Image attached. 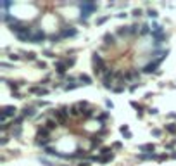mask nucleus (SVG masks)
<instances>
[{"mask_svg":"<svg viewBox=\"0 0 176 166\" xmlns=\"http://www.w3.org/2000/svg\"><path fill=\"white\" fill-rule=\"evenodd\" d=\"M78 7L81 9V16H80V23H83V24H86L88 23V17L99 9V5L95 3V2H92V0H85V2H80L78 3Z\"/></svg>","mask_w":176,"mask_h":166,"instance_id":"obj_1","label":"nucleus"},{"mask_svg":"<svg viewBox=\"0 0 176 166\" xmlns=\"http://www.w3.org/2000/svg\"><path fill=\"white\" fill-rule=\"evenodd\" d=\"M50 114H52V118L59 123V126H66V123H67V120H69V107H66V106H62V107H59V109H50Z\"/></svg>","mask_w":176,"mask_h":166,"instance_id":"obj_2","label":"nucleus"},{"mask_svg":"<svg viewBox=\"0 0 176 166\" xmlns=\"http://www.w3.org/2000/svg\"><path fill=\"white\" fill-rule=\"evenodd\" d=\"M92 64H93V73L95 74H99V76H102L109 68H107V64H105V61L102 59V55H99L97 52L92 55Z\"/></svg>","mask_w":176,"mask_h":166,"instance_id":"obj_3","label":"nucleus"},{"mask_svg":"<svg viewBox=\"0 0 176 166\" xmlns=\"http://www.w3.org/2000/svg\"><path fill=\"white\" fill-rule=\"evenodd\" d=\"M168 55H169V50L166 49V54H164L162 57H159V59H152V61H150L149 64H145V66H143V68H142L140 71H142L143 74H150V73L157 71V68H159V66L162 64V61H166V57H168Z\"/></svg>","mask_w":176,"mask_h":166,"instance_id":"obj_4","label":"nucleus"},{"mask_svg":"<svg viewBox=\"0 0 176 166\" xmlns=\"http://www.w3.org/2000/svg\"><path fill=\"white\" fill-rule=\"evenodd\" d=\"M16 114H17V109L14 106H3L2 111H0V120H2V123H7V118H12L14 120Z\"/></svg>","mask_w":176,"mask_h":166,"instance_id":"obj_5","label":"nucleus"},{"mask_svg":"<svg viewBox=\"0 0 176 166\" xmlns=\"http://www.w3.org/2000/svg\"><path fill=\"white\" fill-rule=\"evenodd\" d=\"M54 69L57 71V74H59L60 78H66V71L69 69L67 64H66V59H59V61H55V62H54Z\"/></svg>","mask_w":176,"mask_h":166,"instance_id":"obj_6","label":"nucleus"},{"mask_svg":"<svg viewBox=\"0 0 176 166\" xmlns=\"http://www.w3.org/2000/svg\"><path fill=\"white\" fill-rule=\"evenodd\" d=\"M59 33H60L62 38H74V36L78 35V29L73 28V26H66V28H60Z\"/></svg>","mask_w":176,"mask_h":166,"instance_id":"obj_7","label":"nucleus"},{"mask_svg":"<svg viewBox=\"0 0 176 166\" xmlns=\"http://www.w3.org/2000/svg\"><path fill=\"white\" fill-rule=\"evenodd\" d=\"M45 38H47V35L43 29H35L33 36H31V43H41V42H45Z\"/></svg>","mask_w":176,"mask_h":166,"instance_id":"obj_8","label":"nucleus"},{"mask_svg":"<svg viewBox=\"0 0 176 166\" xmlns=\"http://www.w3.org/2000/svg\"><path fill=\"white\" fill-rule=\"evenodd\" d=\"M140 74H142V71L130 69V71H126V81H138L140 80Z\"/></svg>","mask_w":176,"mask_h":166,"instance_id":"obj_9","label":"nucleus"},{"mask_svg":"<svg viewBox=\"0 0 176 166\" xmlns=\"http://www.w3.org/2000/svg\"><path fill=\"white\" fill-rule=\"evenodd\" d=\"M21 116H24V118H35L36 116V109L33 106H24L22 111H21Z\"/></svg>","mask_w":176,"mask_h":166,"instance_id":"obj_10","label":"nucleus"},{"mask_svg":"<svg viewBox=\"0 0 176 166\" xmlns=\"http://www.w3.org/2000/svg\"><path fill=\"white\" fill-rule=\"evenodd\" d=\"M138 151L142 154H152V152H156V146L154 144H142V146H138Z\"/></svg>","mask_w":176,"mask_h":166,"instance_id":"obj_11","label":"nucleus"},{"mask_svg":"<svg viewBox=\"0 0 176 166\" xmlns=\"http://www.w3.org/2000/svg\"><path fill=\"white\" fill-rule=\"evenodd\" d=\"M28 92H29V94H35V95H48V90L43 88L41 85H40V87H29Z\"/></svg>","mask_w":176,"mask_h":166,"instance_id":"obj_12","label":"nucleus"},{"mask_svg":"<svg viewBox=\"0 0 176 166\" xmlns=\"http://www.w3.org/2000/svg\"><path fill=\"white\" fill-rule=\"evenodd\" d=\"M50 133H52V132H50L45 125H41V126L38 128V132H36V137H38V139H50Z\"/></svg>","mask_w":176,"mask_h":166,"instance_id":"obj_13","label":"nucleus"},{"mask_svg":"<svg viewBox=\"0 0 176 166\" xmlns=\"http://www.w3.org/2000/svg\"><path fill=\"white\" fill-rule=\"evenodd\" d=\"M116 35L118 36H130L131 35V26H119L116 29Z\"/></svg>","mask_w":176,"mask_h":166,"instance_id":"obj_14","label":"nucleus"},{"mask_svg":"<svg viewBox=\"0 0 176 166\" xmlns=\"http://www.w3.org/2000/svg\"><path fill=\"white\" fill-rule=\"evenodd\" d=\"M137 158H138L140 161H152V159L157 161V159H159V154H156V152H152V154H142V152H140Z\"/></svg>","mask_w":176,"mask_h":166,"instance_id":"obj_15","label":"nucleus"},{"mask_svg":"<svg viewBox=\"0 0 176 166\" xmlns=\"http://www.w3.org/2000/svg\"><path fill=\"white\" fill-rule=\"evenodd\" d=\"M104 43L105 45H116V35H112V33H105L104 35Z\"/></svg>","mask_w":176,"mask_h":166,"instance_id":"obj_16","label":"nucleus"},{"mask_svg":"<svg viewBox=\"0 0 176 166\" xmlns=\"http://www.w3.org/2000/svg\"><path fill=\"white\" fill-rule=\"evenodd\" d=\"M69 114H71L73 118H78V116H81V114H83V111L80 109V106H78V104H73V106L69 107Z\"/></svg>","mask_w":176,"mask_h":166,"instance_id":"obj_17","label":"nucleus"},{"mask_svg":"<svg viewBox=\"0 0 176 166\" xmlns=\"http://www.w3.org/2000/svg\"><path fill=\"white\" fill-rule=\"evenodd\" d=\"M2 81H3V83H7V87L12 90V94H16V92L19 90V87H21V83H19V81H7V80H3V78H2Z\"/></svg>","mask_w":176,"mask_h":166,"instance_id":"obj_18","label":"nucleus"},{"mask_svg":"<svg viewBox=\"0 0 176 166\" xmlns=\"http://www.w3.org/2000/svg\"><path fill=\"white\" fill-rule=\"evenodd\" d=\"M45 126H47L50 132H54V130H57V128H59V123H57L54 118H48V120L45 121Z\"/></svg>","mask_w":176,"mask_h":166,"instance_id":"obj_19","label":"nucleus"},{"mask_svg":"<svg viewBox=\"0 0 176 166\" xmlns=\"http://www.w3.org/2000/svg\"><path fill=\"white\" fill-rule=\"evenodd\" d=\"M50 142H52V139H38V137H36V140H35V144H36L38 147H41V149L48 147V146H50Z\"/></svg>","mask_w":176,"mask_h":166,"instance_id":"obj_20","label":"nucleus"},{"mask_svg":"<svg viewBox=\"0 0 176 166\" xmlns=\"http://www.w3.org/2000/svg\"><path fill=\"white\" fill-rule=\"evenodd\" d=\"M130 106H131L133 109H137V116H138V118H142V116H143V107H142L137 100H131V102H130Z\"/></svg>","mask_w":176,"mask_h":166,"instance_id":"obj_21","label":"nucleus"},{"mask_svg":"<svg viewBox=\"0 0 176 166\" xmlns=\"http://www.w3.org/2000/svg\"><path fill=\"white\" fill-rule=\"evenodd\" d=\"M90 146H92V149H95V147H100V149H102V139L92 135V137H90Z\"/></svg>","mask_w":176,"mask_h":166,"instance_id":"obj_22","label":"nucleus"},{"mask_svg":"<svg viewBox=\"0 0 176 166\" xmlns=\"http://www.w3.org/2000/svg\"><path fill=\"white\" fill-rule=\"evenodd\" d=\"M150 33H152V26H150L149 23H145V24H142V26H140V35H142V36L150 35Z\"/></svg>","mask_w":176,"mask_h":166,"instance_id":"obj_23","label":"nucleus"},{"mask_svg":"<svg viewBox=\"0 0 176 166\" xmlns=\"http://www.w3.org/2000/svg\"><path fill=\"white\" fill-rule=\"evenodd\" d=\"M78 81H81V85H92V83H93V81H92V78H90L88 74H85V73L78 76Z\"/></svg>","mask_w":176,"mask_h":166,"instance_id":"obj_24","label":"nucleus"},{"mask_svg":"<svg viewBox=\"0 0 176 166\" xmlns=\"http://www.w3.org/2000/svg\"><path fill=\"white\" fill-rule=\"evenodd\" d=\"M109 118H111L109 111H102V113H99V114H97V121H100V123H105Z\"/></svg>","mask_w":176,"mask_h":166,"instance_id":"obj_25","label":"nucleus"},{"mask_svg":"<svg viewBox=\"0 0 176 166\" xmlns=\"http://www.w3.org/2000/svg\"><path fill=\"white\" fill-rule=\"evenodd\" d=\"M24 120H26V118H24V116H21V114H19V116H16V118L10 121L12 128H16V126H22V121H24Z\"/></svg>","mask_w":176,"mask_h":166,"instance_id":"obj_26","label":"nucleus"},{"mask_svg":"<svg viewBox=\"0 0 176 166\" xmlns=\"http://www.w3.org/2000/svg\"><path fill=\"white\" fill-rule=\"evenodd\" d=\"M14 5V2H10V0H2L0 2V7H2V12H9V9Z\"/></svg>","mask_w":176,"mask_h":166,"instance_id":"obj_27","label":"nucleus"},{"mask_svg":"<svg viewBox=\"0 0 176 166\" xmlns=\"http://www.w3.org/2000/svg\"><path fill=\"white\" fill-rule=\"evenodd\" d=\"M21 54H22V59H26V61H36L35 52H21Z\"/></svg>","mask_w":176,"mask_h":166,"instance_id":"obj_28","label":"nucleus"},{"mask_svg":"<svg viewBox=\"0 0 176 166\" xmlns=\"http://www.w3.org/2000/svg\"><path fill=\"white\" fill-rule=\"evenodd\" d=\"M55 152H57V149H55V147H52V146H48V147H45V149H43V154L52 156V158L55 156Z\"/></svg>","mask_w":176,"mask_h":166,"instance_id":"obj_29","label":"nucleus"},{"mask_svg":"<svg viewBox=\"0 0 176 166\" xmlns=\"http://www.w3.org/2000/svg\"><path fill=\"white\" fill-rule=\"evenodd\" d=\"M48 40H50L52 43H59V42L62 40V36H60V33H54V35L48 36Z\"/></svg>","mask_w":176,"mask_h":166,"instance_id":"obj_30","label":"nucleus"},{"mask_svg":"<svg viewBox=\"0 0 176 166\" xmlns=\"http://www.w3.org/2000/svg\"><path fill=\"white\" fill-rule=\"evenodd\" d=\"M81 118H83V120H92V118H93V109H90V107H88L86 111H83Z\"/></svg>","mask_w":176,"mask_h":166,"instance_id":"obj_31","label":"nucleus"},{"mask_svg":"<svg viewBox=\"0 0 176 166\" xmlns=\"http://www.w3.org/2000/svg\"><path fill=\"white\" fill-rule=\"evenodd\" d=\"M164 128H166V132H168V133H171V135H176V125H175V123H168Z\"/></svg>","mask_w":176,"mask_h":166,"instance_id":"obj_32","label":"nucleus"},{"mask_svg":"<svg viewBox=\"0 0 176 166\" xmlns=\"http://www.w3.org/2000/svg\"><path fill=\"white\" fill-rule=\"evenodd\" d=\"M147 16H149L150 19H157V17H159V12H157L156 9H147Z\"/></svg>","mask_w":176,"mask_h":166,"instance_id":"obj_33","label":"nucleus"},{"mask_svg":"<svg viewBox=\"0 0 176 166\" xmlns=\"http://www.w3.org/2000/svg\"><path fill=\"white\" fill-rule=\"evenodd\" d=\"M78 87H81V83H66V85H64V90L69 92V90H74V88H78Z\"/></svg>","mask_w":176,"mask_h":166,"instance_id":"obj_34","label":"nucleus"},{"mask_svg":"<svg viewBox=\"0 0 176 166\" xmlns=\"http://www.w3.org/2000/svg\"><path fill=\"white\" fill-rule=\"evenodd\" d=\"M21 135H22V128H21V126L12 128V137H14V139H19Z\"/></svg>","mask_w":176,"mask_h":166,"instance_id":"obj_35","label":"nucleus"},{"mask_svg":"<svg viewBox=\"0 0 176 166\" xmlns=\"http://www.w3.org/2000/svg\"><path fill=\"white\" fill-rule=\"evenodd\" d=\"M107 133H109V130H107V128H105V126L102 125V128H100V130H99V132L95 133V137H99V139H102V137H105Z\"/></svg>","mask_w":176,"mask_h":166,"instance_id":"obj_36","label":"nucleus"},{"mask_svg":"<svg viewBox=\"0 0 176 166\" xmlns=\"http://www.w3.org/2000/svg\"><path fill=\"white\" fill-rule=\"evenodd\" d=\"M111 19V16H102V17H97V21H95V24L97 26H100V24H104L105 21H109Z\"/></svg>","mask_w":176,"mask_h":166,"instance_id":"obj_37","label":"nucleus"},{"mask_svg":"<svg viewBox=\"0 0 176 166\" xmlns=\"http://www.w3.org/2000/svg\"><path fill=\"white\" fill-rule=\"evenodd\" d=\"M124 90H126V87H124V85H119V87H114V88H112V92H114V94H123Z\"/></svg>","mask_w":176,"mask_h":166,"instance_id":"obj_38","label":"nucleus"},{"mask_svg":"<svg viewBox=\"0 0 176 166\" xmlns=\"http://www.w3.org/2000/svg\"><path fill=\"white\" fill-rule=\"evenodd\" d=\"M142 14H143V10H142V9H133V12H131V16H133V17H140Z\"/></svg>","mask_w":176,"mask_h":166,"instance_id":"obj_39","label":"nucleus"},{"mask_svg":"<svg viewBox=\"0 0 176 166\" xmlns=\"http://www.w3.org/2000/svg\"><path fill=\"white\" fill-rule=\"evenodd\" d=\"M66 64H67V68L74 66V64H76V57H69V59H66Z\"/></svg>","mask_w":176,"mask_h":166,"instance_id":"obj_40","label":"nucleus"},{"mask_svg":"<svg viewBox=\"0 0 176 166\" xmlns=\"http://www.w3.org/2000/svg\"><path fill=\"white\" fill-rule=\"evenodd\" d=\"M9 128H12V125H10V123H2V125H0V130H2L3 133H5Z\"/></svg>","mask_w":176,"mask_h":166,"instance_id":"obj_41","label":"nucleus"},{"mask_svg":"<svg viewBox=\"0 0 176 166\" xmlns=\"http://www.w3.org/2000/svg\"><path fill=\"white\" fill-rule=\"evenodd\" d=\"M152 135H154V137H157V139H159V137H161V135H162V130H159V128H152Z\"/></svg>","mask_w":176,"mask_h":166,"instance_id":"obj_42","label":"nucleus"},{"mask_svg":"<svg viewBox=\"0 0 176 166\" xmlns=\"http://www.w3.org/2000/svg\"><path fill=\"white\" fill-rule=\"evenodd\" d=\"M40 163L45 165V166H57V165H54V163H50L48 159H45V158H40Z\"/></svg>","mask_w":176,"mask_h":166,"instance_id":"obj_43","label":"nucleus"},{"mask_svg":"<svg viewBox=\"0 0 176 166\" xmlns=\"http://www.w3.org/2000/svg\"><path fill=\"white\" fill-rule=\"evenodd\" d=\"M119 132H121V133H126V132H130V126H128V125H121V126H119Z\"/></svg>","mask_w":176,"mask_h":166,"instance_id":"obj_44","label":"nucleus"},{"mask_svg":"<svg viewBox=\"0 0 176 166\" xmlns=\"http://www.w3.org/2000/svg\"><path fill=\"white\" fill-rule=\"evenodd\" d=\"M111 147L119 151V149H123V144H121V142H112V146H111Z\"/></svg>","mask_w":176,"mask_h":166,"instance_id":"obj_45","label":"nucleus"},{"mask_svg":"<svg viewBox=\"0 0 176 166\" xmlns=\"http://www.w3.org/2000/svg\"><path fill=\"white\" fill-rule=\"evenodd\" d=\"M45 106H48V102H45V100H38L36 102V107H45Z\"/></svg>","mask_w":176,"mask_h":166,"instance_id":"obj_46","label":"nucleus"},{"mask_svg":"<svg viewBox=\"0 0 176 166\" xmlns=\"http://www.w3.org/2000/svg\"><path fill=\"white\" fill-rule=\"evenodd\" d=\"M105 106H107L109 109H114V104H112V100H111V99H107V100H105Z\"/></svg>","mask_w":176,"mask_h":166,"instance_id":"obj_47","label":"nucleus"},{"mask_svg":"<svg viewBox=\"0 0 176 166\" xmlns=\"http://www.w3.org/2000/svg\"><path fill=\"white\" fill-rule=\"evenodd\" d=\"M126 16H128L126 12H119V14H116V17H118V19H124Z\"/></svg>","mask_w":176,"mask_h":166,"instance_id":"obj_48","label":"nucleus"},{"mask_svg":"<svg viewBox=\"0 0 176 166\" xmlns=\"http://www.w3.org/2000/svg\"><path fill=\"white\" fill-rule=\"evenodd\" d=\"M36 64H38V68H40V69H45V68H47V64H45L43 61H38Z\"/></svg>","mask_w":176,"mask_h":166,"instance_id":"obj_49","label":"nucleus"},{"mask_svg":"<svg viewBox=\"0 0 176 166\" xmlns=\"http://www.w3.org/2000/svg\"><path fill=\"white\" fill-rule=\"evenodd\" d=\"M138 87H140V83H135V85H131V87H130V92H135Z\"/></svg>","mask_w":176,"mask_h":166,"instance_id":"obj_50","label":"nucleus"},{"mask_svg":"<svg viewBox=\"0 0 176 166\" xmlns=\"http://www.w3.org/2000/svg\"><path fill=\"white\" fill-rule=\"evenodd\" d=\"M157 113H159L157 107H150V109H149V114H157Z\"/></svg>","mask_w":176,"mask_h":166,"instance_id":"obj_51","label":"nucleus"},{"mask_svg":"<svg viewBox=\"0 0 176 166\" xmlns=\"http://www.w3.org/2000/svg\"><path fill=\"white\" fill-rule=\"evenodd\" d=\"M9 142V137H2V140H0V146H5Z\"/></svg>","mask_w":176,"mask_h":166,"instance_id":"obj_52","label":"nucleus"},{"mask_svg":"<svg viewBox=\"0 0 176 166\" xmlns=\"http://www.w3.org/2000/svg\"><path fill=\"white\" fill-rule=\"evenodd\" d=\"M43 54H45V55H47V57H55V55H54V54H52V52H50V50H45V52H43Z\"/></svg>","mask_w":176,"mask_h":166,"instance_id":"obj_53","label":"nucleus"},{"mask_svg":"<svg viewBox=\"0 0 176 166\" xmlns=\"http://www.w3.org/2000/svg\"><path fill=\"white\" fill-rule=\"evenodd\" d=\"M9 57H10V59H12V61H17V59H19V55H17V54H10V55H9Z\"/></svg>","mask_w":176,"mask_h":166,"instance_id":"obj_54","label":"nucleus"},{"mask_svg":"<svg viewBox=\"0 0 176 166\" xmlns=\"http://www.w3.org/2000/svg\"><path fill=\"white\" fill-rule=\"evenodd\" d=\"M78 166H90V161H81V163H78Z\"/></svg>","mask_w":176,"mask_h":166,"instance_id":"obj_55","label":"nucleus"},{"mask_svg":"<svg viewBox=\"0 0 176 166\" xmlns=\"http://www.w3.org/2000/svg\"><path fill=\"white\" fill-rule=\"evenodd\" d=\"M168 118H169V120H176V113H169Z\"/></svg>","mask_w":176,"mask_h":166,"instance_id":"obj_56","label":"nucleus"},{"mask_svg":"<svg viewBox=\"0 0 176 166\" xmlns=\"http://www.w3.org/2000/svg\"><path fill=\"white\" fill-rule=\"evenodd\" d=\"M171 158H173V159H176V152H173V154H171Z\"/></svg>","mask_w":176,"mask_h":166,"instance_id":"obj_57","label":"nucleus"},{"mask_svg":"<svg viewBox=\"0 0 176 166\" xmlns=\"http://www.w3.org/2000/svg\"><path fill=\"white\" fill-rule=\"evenodd\" d=\"M173 144H175V146H176V140H175V142H173Z\"/></svg>","mask_w":176,"mask_h":166,"instance_id":"obj_58","label":"nucleus"}]
</instances>
